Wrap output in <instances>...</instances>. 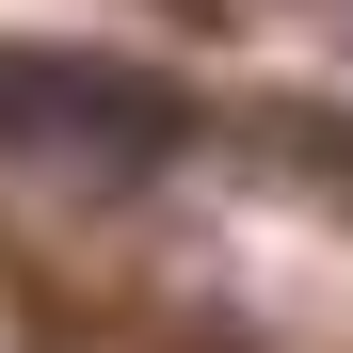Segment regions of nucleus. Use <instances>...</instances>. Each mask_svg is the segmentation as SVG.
Segmentation results:
<instances>
[{
    "label": "nucleus",
    "mask_w": 353,
    "mask_h": 353,
    "mask_svg": "<svg viewBox=\"0 0 353 353\" xmlns=\"http://www.w3.org/2000/svg\"><path fill=\"white\" fill-rule=\"evenodd\" d=\"M193 145L176 81L145 65H97V48H0V161L17 176H65V193H129Z\"/></svg>",
    "instance_id": "nucleus-1"
}]
</instances>
